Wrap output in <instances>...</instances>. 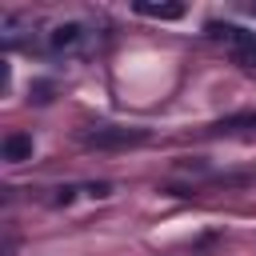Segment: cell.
Returning a JSON list of instances; mask_svg holds the SVG:
<instances>
[{
    "label": "cell",
    "instance_id": "cell-6",
    "mask_svg": "<svg viewBox=\"0 0 256 256\" xmlns=\"http://www.w3.org/2000/svg\"><path fill=\"white\" fill-rule=\"evenodd\" d=\"M108 192H112L108 184H88V196H108Z\"/></svg>",
    "mask_w": 256,
    "mask_h": 256
},
{
    "label": "cell",
    "instance_id": "cell-3",
    "mask_svg": "<svg viewBox=\"0 0 256 256\" xmlns=\"http://www.w3.org/2000/svg\"><path fill=\"white\" fill-rule=\"evenodd\" d=\"M0 152H4V160H8V164L32 160V136H28V132H8V136H4V144H0Z\"/></svg>",
    "mask_w": 256,
    "mask_h": 256
},
{
    "label": "cell",
    "instance_id": "cell-4",
    "mask_svg": "<svg viewBox=\"0 0 256 256\" xmlns=\"http://www.w3.org/2000/svg\"><path fill=\"white\" fill-rule=\"evenodd\" d=\"M132 8L140 16H152V20H180L184 16V4H148V0H136Z\"/></svg>",
    "mask_w": 256,
    "mask_h": 256
},
{
    "label": "cell",
    "instance_id": "cell-2",
    "mask_svg": "<svg viewBox=\"0 0 256 256\" xmlns=\"http://www.w3.org/2000/svg\"><path fill=\"white\" fill-rule=\"evenodd\" d=\"M84 40H88V28H84L80 20H64V24H56V28L48 32V48H52V52H76Z\"/></svg>",
    "mask_w": 256,
    "mask_h": 256
},
{
    "label": "cell",
    "instance_id": "cell-5",
    "mask_svg": "<svg viewBox=\"0 0 256 256\" xmlns=\"http://www.w3.org/2000/svg\"><path fill=\"white\" fill-rule=\"evenodd\" d=\"M240 60H244V64H256V36H252V40L240 48Z\"/></svg>",
    "mask_w": 256,
    "mask_h": 256
},
{
    "label": "cell",
    "instance_id": "cell-1",
    "mask_svg": "<svg viewBox=\"0 0 256 256\" xmlns=\"http://www.w3.org/2000/svg\"><path fill=\"white\" fill-rule=\"evenodd\" d=\"M148 132L144 128H92L84 132V144H96V148H128V144H144Z\"/></svg>",
    "mask_w": 256,
    "mask_h": 256
}]
</instances>
